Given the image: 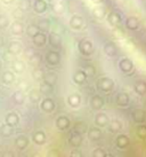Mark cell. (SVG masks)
<instances>
[{"mask_svg": "<svg viewBox=\"0 0 146 157\" xmlns=\"http://www.w3.org/2000/svg\"><path fill=\"white\" fill-rule=\"evenodd\" d=\"M24 99H25V95H24L23 91H21V90L16 91L13 94V100H14V102H15V103H17V105H22V103L24 102Z\"/></svg>", "mask_w": 146, "mask_h": 157, "instance_id": "17", "label": "cell"}, {"mask_svg": "<svg viewBox=\"0 0 146 157\" xmlns=\"http://www.w3.org/2000/svg\"><path fill=\"white\" fill-rule=\"evenodd\" d=\"M56 80H57V77H56L55 72H48V74L45 75V82L50 83L54 85V84L56 83Z\"/></svg>", "mask_w": 146, "mask_h": 157, "instance_id": "23", "label": "cell"}, {"mask_svg": "<svg viewBox=\"0 0 146 157\" xmlns=\"http://www.w3.org/2000/svg\"><path fill=\"white\" fill-rule=\"evenodd\" d=\"M29 99H30L32 102H37L40 99V92L37 91V90H31L30 93H29Z\"/></svg>", "mask_w": 146, "mask_h": 157, "instance_id": "22", "label": "cell"}, {"mask_svg": "<svg viewBox=\"0 0 146 157\" xmlns=\"http://www.w3.org/2000/svg\"><path fill=\"white\" fill-rule=\"evenodd\" d=\"M100 86H102V88H104V90H106V88L108 87V79H103L102 82H100Z\"/></svg>", "mask_w": 146, "mask_h": 157, "instance_id": "34", "label": "cell"}, {"mask_svg": "<svg viewBox=\"0 0 146 157\" xmlns=\"http://www.w3.org/2000/svg\"><path fill=\"white\" fill-rule=\"evenodd\" d=\"M10 30H12V33L16 36H20L24 32V26L21 22H14L12 25H10Z\"/></svg>", "mask_w": 146, "mask_h": 157, "instance_id": "12", "label": "cell"}, {"mask_svg": "<svg viewBox=\"0 0 146 157\" xmlns=\"http://www.w3.org/2000/svg\"><path fill=\"white\" fill-rule=\"evenodd\" d=\"M80 101H81V98H80L79 94H71L68 98V103L72 108H77L78 105H80Z\"/></svg>", "mask_w": 146, "mask_h": 157, "instance_id": "13", "label": "cell"}, {"mask_svg": "<svg viewBox=\"0 0 146 157\" xmlns=\"http://www.w3.org/2000/svg\"><path fill=\"white\" fill-rule=\"evenodd\" d=\"M86 72L85 71H77L73 75V80L75 84H82L86 80Z\"/></svg>", "mask_w": 146, "mask_h": 157, "instance_id": "15", "label": "cell"}, {"mask_svg": "<svg viewBox=\"0 0 146 157\" xmlns=\"http://www.w3.org/2000/svg\"><path fill=\"white\" fill-rule=\"evenodd\" d=\"M33 9H35V13L42 14L48 9V5L45 0H35V4H33Z\"/></svg>", "mask_w": 146, "mask_h": 157, "instance_id": "6", "label": "cell"}, {"mask_svg": "<svg viewBox=\"0 0 146 157\" xmlns=\"http://www.w3.org/2000/svg\"><path fill=\"white\" fill-rule=\"evenodd\" d=\"M48 41H49V44L52 45L53 47L60 48V45H62V38H60V33H56V32H53L52 35L49 36Z\"/></svg>", "mask_w": 146, "mask_h": 157, "instance_id": "8", "label": "cell"}, {"mask_svg": "<svg viewBox=\"0 0 146 157\" xmlns=\"http://www.w3.org/2000/svg\"><path fill=\"white\" fill-rule=\"evenodd\" d=\"M14 80H15V75H14L12 71H6V72L2 75V82H4L6 85L13 84Z\"/></svg>", "mask_w": 146, "mask_h": 157, "instance_id": "16", "label": "cell"}, {"mask_svg": "<svg viewBox=\"0 0 146 157\" xmlns=\"http://www.w3.org/2000/svg\"><path fill=\"white\" fill-rule=\"evenodd\" d=\"M5 121H6V124H8L10 126H16L20 122V117H18L17 113H9L6 115V118H5Z\"/></svg>", "mask_w": 146, "mask_h": 157, "instance_id": "10", "label": "cell"}, {"mask_svg": "<svg viewBox=\"0 0 146 157\" xmlns=\"http://www.w3.org/2000/svg\"><path fill=\"white\" fill-rule=\"evenodd\" d=\"M39 29H38V26H35V25H30L29 28H27V35L30 36V37H35L37 33L39 32Z\"/></svg>", "mask_w": 146, "mask_h": 157, "instance_id": "29", "label": "cell"}, {"mask_svg": "<svg viewBox=\"0 0 146 157\" xmlns=\"http://www.w3.org/2000/svg\"><path fill=\"white\" fill-rule=\"evenodd\" d=\"M1 66H2V63H1V61H0V69H1Z\"/></svg>", "mask_w": 146, "mask_h": 157, "instance_id": "40", "label": "cell"}, {"mask_svg": "<svg viewBox=\"0 0 146 157\" xmlns=\"http://www.w3.org/2000/svg\"><path fill=\"white\" fill-rule=\"evenodd\" d=\"M1 46H2V39L0 38V47H1Z\"/></svg>", "mask_w": 146, "mask_h": 157, "instance_id": "38", "label": "cell"}, {"mask_svg": "<svg viewBox=\"0 0 146 157\" xmlns=\"http://www.w3.org/2000/svg\"><path fill=\"white\" fill-rule=\"evenodd\" d=\"M32 76H33V78H35V80H41V79H45V72H43L42 69L33 70V74H32Z\"/></svg>", "mask_w": 146, "mask_h": 157, "instance_id": "25", "label": "cell"}, {"mask_svg": "<svg viewBox=\"0 0 146 157\" xmlns=\"http://www.w3.org/2000/svg\"><path fill=\"white\" fill-rule=\"evenodd\" d=\"M9 24V21L7 16L6 15H2V14H0V29H5V28H7Z\"/></svg>", "mask_w": 146, "mask_h": 157, "instance_id": "27", "label": "cell"}, {"mask_svg": "<svg viewBox=\"0 0 146 157\" xmlns=\"http://www.w3.org/2000/svg\"><path fill=\"white\" fill-rule=\"evenodd\" d=\"M99 135H100V132L98 130H96V128H93L90 132H89V136H90L91 139H98Z\"/></svg>", "mask_w": 146, "mask_h": 157, "instance_id": "32", "label": "cell"}, {"mask_svg": "<svg viewBox=\"0 0 146 157\" xmlns=\"http://www.w3.org/2000/svg\"><path fill=\"white\" fill-rule=\"evenodd\" d=\"M46 43H47V36H46V33H43L42 31H39L38 33L33 37V44L37 47H42Z\"/></svg>", "mask_w": 146, "mask_h": 157, "instance_id": "4", "label": "cell"}, {"mask_svg": "<svg viewBox=\"0 0 146 157\" xmlns=\"http://www.w3.org/2000/svg\"><path fill=\"white\" fill-rule=\"evenodd\" d=\"M95 2H98V1H102V0H94Z\"/></svg>", "mask_w": 146, "mask_h": 157, "instance_id": "39", "label": "cell"}, {"mask_svg": "<svg viewBox=\"0 0 146 157\" xmlns=\"http://www.w3.org/2000/svg\"><path fill=\"white\" fill-rule=\"evenodd\" d=\"M13 15L15 18H23V16H24V12H23V9H21V8H16L15 10H14Z\"/></svg>", "mask_w": 146, "mask_h": 157, "instance_id": "30", "label": "cell"}, {"mask_svg": "<svg viewBox=\"0 0 146 157\" xmlns=\"http://www.w3.org/2000/svg\"><path fill=\"white\" fill-rule=\"evenodd\" d=\"M74 132L75 133H79V134H82L86 132V125L83 123H77L74 125Z\"/></svg>", "mask_w": 146, "mask_h": 157, "instance_id": "26", "label": "cell"}, {"mask_svg": "<svg viewBox=\"0 0 146 157\" xmlns=\"http://www.w3.org/2000/svg\"><path fill=\"white\" fill-rule=\"evenodd\" d=\"M50 1H56V0H50Z\"/></svg>", "mask_w": 146, "mask_h": 157, "instance_id": "41", "label": "cell"}, {"mask_svg": "<svg viewBox=\"0 0 146 157\" xmlns=\"http://www.w3.org/2000/svg\"><path fill=\"white\" fill-rule=\"evenodd\" d=\"M33 142L37 144H43L45 142H46V139H47V136H46V134H45V132L42 131H37L33 134Z\"/></svg>", "mask_w": 146, "mask_h": 157, "instance_id": "11", "label": "cell"}, {"mask_svg": "<svg viewBox=\"0 0 146 157\" xmlns=\"http://www.w3.org/2000/svg\"><path fill=\"white\" fill-rule=\"evenodd\" d=\"M82 25H83V20L82 17L80 16H78V15H73L71 20H70V26L74 29V30H79V29H81Z\"/></svg>", "mask_w": 146, "mask_h": 157, "instance_id": "9", "label": "cell"}, {"mask_svg": "<svg viewBox=\"0 0 146 157\" xmlns=\"http://www.w3.org/2000/svg\"><path fill=\"white\" fill-rule=\"evenodd\" d=\"M82 142V138L80 136L79 133H75V134H72L71 138L69 139V144L72 146V147H78L80 146V144Z\"/></svg>", "mask_w": 146, "mask_h": 157, "instance_id": "14", "label": "cell"}, {"mask_svg": "<svg viewBox=\"0 0 146 157\" xmlns=\"http://www.w3.org/2000/svg\"><path fill=\"white\" fill-rule=\"evenodd\" d=\"M102 99L100 98H98V96H94L93 98V100H91V105L94 107L95 109H97V108H99V107H102Z\"/></svg>", "mask_w": 146, "mask_h": 157, "instance_id": "28", "label": "cell"}, {"mask_svg": "<svg viewBox=\"0 0 146 157\" xmlns=\"http://www.w3.org/2000/svg\"><path fill=\"white\" fill-rule=\"evenodd\" d=\"M40 92L41 93H52L53 91H54V85L50 83H47V82H43V83H41V85H40Z\"/></svg>", "mask_w": 146, "mask_h": 157, "instance_id": "18", "label": "cell"}, {"mask_svg": "<svg viewBox=\"0 0 146 157\" xmlns=\"http://www.w3.org/2000/svg\"><path fill=\"white\" fill-rule=\"evenodd\" d=\"M56 127L60 131H65L70 127V119L66 116H60L56 119Z\"/></svg>", "mask_w": 146, "mask_h": 157, "instance_id": "3", "label": "cell"}, {"mask_svg": "<svg viewBox=\"0 0 146 157\" xmlns=\"http://www.w3.org/2000/svg\"><path fill=\"white\" fill-rule=\"evenodd\" d=\"M29 146V140L25 135H20L16 138L15 140V147L18 149V150H24Z\"/></svg>", "mask_w": 146, "mask_h": 157, "instance_id": "7", "label": "cell"}, {"mask_svg": "<svg viewBox=\"0 0 146 157\" xmlns=\"http://www.w3.org/2000/svg\"><path fill=\"white\" fill-rule=\"evenodd\" d=\"M26 56L29 59H32L33 56H35V51L33 48H27L26 49Z\"/></svg>", "mask_w": 146, "mask_h": 157, "instance_id": "33", "label": "cell"}, {"mask_svg": "<svg viewBox=\"0 0 146 157\" xmlns=\"http://www.w3.org/2000/svg\"><path fill=\"white\" fill-rule=\"evenodd\" d=\"M37 26H38V29L40 31H47L48 30V28H49V22H48L47 20H40L38 22V24H37Z\"/></svg>", "mask_w": 146, "mask_h": 157, "instance_id": "24", "label": "cell"}, {"mask_svg": "<svg viewBox=\"0 0 146 157\" xmlns=\"http://www.w3.org/2000/svg\"><path fill=\"white\" fill-rule=\"evenodd\" d=\"M40 107H41L42 111H45V113H50L55 109V103H54V101H53L50 98H46V99L42 100Z\"/></svg>", "mask_w": 146, "mask_h": 157, "instance_id": "2", "label": "cell"}, {"mask_svg": "<svg viewBox=\"0 0 146 157\" xmlns=\"http://www.w3.org/2000/svg\"><path fill=\"white\" fill-rule=\"evenodd\" d=\"M94 155L95 156H97V155H104V153L100 151V150H96V151H94Z\"/></svg>", "mask_w": 146, "mask_h": 157, "instance_id": "36", "label": "cell"}, {"mask_svg": "<svg viewBox=\"0 0 146 157\" xmlns=\"http://www.w3.org/2000/svg\"><path fill=\"white\" fill-rule=\"evenodd\" d=\"M85 72H86L87 75H93V74H94V69H93V68H90V67H87Z\"/></svg>", "mask_w": 146, "mask_h": 157, "instance_id": "35", "label": "cell"}, {"mask_svg": "<svg viewBox=\"0 0 146 157\" xmlns=\"http://www.w3.org/2000/svg\"><path fill=\"white\" fill-rule=\"evenodd\" d=\"M4 4H6V5H9V4H12L14 0H1Z\"/></svg>", "mask_w": 146, "mask_h": 157, "instance_id": "37", "label": "cell"}, {"mask_svg": "<svg viewBox=\"0 0 146 157\" xmlns=\"http://www.w3.org/2000/svg\"><path fill=\"white\" fill-rule=\"evenodd\" d=\"M45 60L49 66H57L60 61V53L55 52V51H49L45 56Z\"/></svg>", "mask_w": 146, "mask_h": 157, "instance_id": "1", "label": "cell"}, {"mask_svg": "<svg viewBox=\"0 0 146 157\" xmlns=\"http://www.w3.org/2000/svg\"><path fill=\"white\" fill-rule=\"evenodd\" d=\"M0 133L2 136H10L13 134V126H10L8 124H5L0 127Z\"/></svg>", "mask_w": 146, "mask_h": 157, "instance_id": "20", "label": "cell"}, {"mask_svg": "<svg viewBox=\"0 0 146 157\" xmlns=\"http://www.w3.org/2000/svg\"><path fill=\"white\" fill-rule=\"evenodd\" d=\"M79 51L85 55H89L93 51V44L88 40H81L79 43Z\"/></svg>", "mask_w": 146, "mask_h": 157, "instance_id": "5", "label": "cell"}, {"mask_svg": "<svg viewBox=\"0 0 146 157\" xmlns=\"http://www.w3.org/2000/svg\"><path fill=\"white\" fill-rule=\"evenodd\" d=\"M21 46L22 45L18 41H12L8 46V52L10 54H17L21 51Z\"/></svg>", "mask_w": 146, "mask_h": 157, "instance_id": "19", "label": "cell"}, {"mask_svg": "<svg viewBox=\"0 0 146 157\" xmlns=\"http://www.w3.org/2000/svg\"><path fill=\"white\" fill-rule=\"evenodd\" d=\"M96 123H97L98 125H104V124L106 123V117H105L104 115H97V117H96Z\"/></svg>", "mask_w": 146, "mask_h": 157, "instance_id": "31", "label": "cell"}, {"mask_svg": "<svg viewBox=\"0 0 146 157\" xmlns=\"http://www.w3.org/2000/svg\"><path fill=\"white\" fill-rule=\"evenodd\" d=\"M13 69L15 70L16 72L21 74V72H23L24 69H25V64H24L22 61H15L13 64Z\"/></svg>", "mask_w": 146, "mask_h": 157, "instance_id": "21", "label": "cell"}]
</instances>
